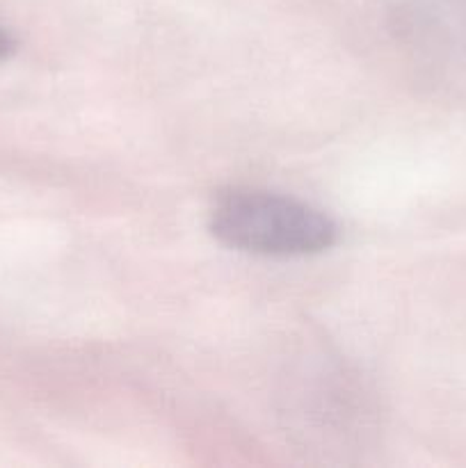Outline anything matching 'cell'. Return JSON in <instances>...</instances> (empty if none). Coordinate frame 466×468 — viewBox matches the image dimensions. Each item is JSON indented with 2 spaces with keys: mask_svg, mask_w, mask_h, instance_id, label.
Segmentation results:
<instances>
[{
  "mask_svg": "<svg viewBox=\"0 0 466 468\" xmlns=\"http://www.w3.org/2000/svg\"><path fill=\"white\" fill-rule=\"evenodd\" d=\"M208 231L231 250L259 256H311L336 245L329 215L292 197L233 187L215 199Z\"/></svg>",
  "mask_w": 466,
  "mask_h": 468,
  "instance_id": "cell-1",
  "label": "cell"
},
{
  "mask_svg": "<svg viewBox=\"0 0 466 468\" xmlns=\"http://www.w3.org/2000/svg\"><path fill=\"white\" fill-rule=\"evenodd\" d=\"M14 50H16V39L12 37V32H7L5 27H0V62H3V59H7Z\"/></svg>",
  "mask_w": 466,
  "mask_h": 468,
  "instance_id": "cell-2",
  "label": "cell"
}]
</instances>
